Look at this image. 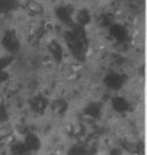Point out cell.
I'll return each mask as SVG.
<instances>
[{
	"label": "cell",
	"instance_id": "cell-20",
	"mask_svg": "<svg viewBox=\"0 0 147 155\" xmlns=\"http://www.w3.org/2000/svg\"><path fill=\"white\" fill-rule=\"evenodd\" d=\"M8 80V73L5 70H0V84Z\"/></svg>",
	"mask_w": 147,
	"mask_h": 155
},
{
	"label": "cell",
	"instance_id": "cell-15",
	"mask_svg": "<svg viewBox=\"0 0 147 155\" xmlns=\"http://www.w3.org/2000/svg\"><path fill=\"white\" fill-rule=\"evenodd\" d=\"M13 61H14V58L10 55H6V56L0 57V70H6L13 63Z\"/></svg>",
	"mask_w": 147,
	"mask_h": 155
},
{
	"label": "cell",
	"instance_id": "cell-22",
	"mask_svg": "<svg viewBox=\"0 0 147 155\" xmlns=\"http://www.w3.org/2000/svg\"><path fill=\"white\" fill-rule=\"evenodd\" d=\"M109 155H122V150L121 148H113Z\"/></svg>",
	"mask_w": 147,
	"mask_h": 155
},
{
	"label": "cell",
	"instance_id": "cell-18",
	"mask_svg": "<svg viewBox=\"0 0 147 155\" xmlns=\"http://www.w3.org/2000/svg\"><path fill=\"white\" fill-rule=\"evenodd\" d=\"M8 120V112L5 105L0 104V123H4Z\"/></svg>",
	"mask_w": 147,
	"mask_h": 155
},
{
	"label": "cell",
	"instance_id": "cell-19",
	"mask_svg": "<svg viewBox=\"0 0 147 155\" xmlns=\"http://www.w3.org/2000/svg\"><path fill=\"white\" fill-rule=\"evenodd\" d=\"M55 111L57 112H64L65 110H66V104L63 102V101H59V102H57L56 104H55Z\"/></svg>",
	"mask_w": 147,
	"mask_h": 155
},
{
	"label": "cell",
	"instance_id": "cell-9",
	"mask_svg": "<svg viewBox=\"0 0 147 155\" xmlns=\"http://www.w3.org/2000/svg\"><path fill=\"white\" fill-rule=\"evenodd\" d=\"M91 21V15L88 9H80L75 14V23L81 26H87Z\"/></svg>",
	"mask_w": 147,
	"mask_h": 155
},
{
	"label": "cell",
	"instance_id": "cell-23",
	"mask_svg": "<svg viewBox=\"0 0 147 155\" xmlns=\"http://www.w3.org/2000/svg\"><path fill=\"white\" fill-rule=\"evenodd\" d=\"M133 1H137V2H142V0H133Z\"/></svg>",
	"mask_w": 147,
	"mask_h": 155
},
{
	"label": "cell",
	"instance_id": "cell-11",
	"mask_svg": "<svg viewBox=\"0 0 147 155\" xmlns=\"http://www.w3.org/2000/svg\"><path fill=\"white\" fill-rule=\"evenodd\" d=\"M49 50H50V54L53 55V58H54L56 62H59L62 61V57H63V49L60 47V45L56 41H53L49 45Z\"/></svg>",
	"mask_w": 147,
	"mask_h": 155
},
{
	"label": "cell",
	"instance_id": "cell-7",
	"mask_svg": "<svg viewBox=\"0 0 147 155\" xmlns=\"http://www.w3.org/2000/svg\"><path fill=\"white\" fill-rule=\"evenodd\" d=\"M26 146V148L30 152H33V150H38L41 146V141H40L39 137L34 134H28L25 136L24 141H23Z\"/></svg>",
	"mask_w": 147,
	"mask_h": 155
},
{
	"label": "cell",
	"instance_id": "cell-3",
	"mask_svg": "<svg viewBox=\"0 0 147 155\" xmlns=\"http://www.w3.org/2000/svg\"><path fill=\"white\" fill-rule=\"evenodd\" d=\"M104 82L106 84V87L109 88L111 90H119L123 87V84L126 82V77L120 73L111 72L105 77Z\"/></svg>",
	"mask_w": 147,
	"mask_h": 155
},
{
	"label": "cell",
	"instance_id": "cell-13",
	"mask_svg": "<svg viewBox=\"0 0 147 155\" xmlns=\"http://www.w3.org/2000/svg\"><path fill=\"white\" fill-rule=\"evenodd\" d=\"M10 152H11V155H26L30 150L26 148L24 143H15L11 146Z\"/></svg>",
	"mask_w": 147,
	"mask_h": 155
},
{
	"label": "cell",
	"instance_id": "cell-8",
	"mask_svg": "<svg viewBox=\"0 0 147 155\" xmlns=\"http://www.w3.org/2000/svg\"><path fill=\"white\" fill-rule=\"evenodd\" d=\"M18 8L17 0H0V14H8Z\"/></svg>",
	"mask_w": 147,
	"mask_h": 155
},
{
	"label": "cell",
	"instance_id": "cell-2",
	"mask_svg": "<svg viewBox=\"0 0 147 155\" xmlns=\"http://www.w3.org/2000/svg\"><path fill=\"white\" fill-rule=\"evenodd\" d=\"M1 45L10 54L17 53L21 48L20 40L16 35V32L13 31V30L6 31L5 34L2 35V39H1Z\"/></svg>",
	"mask_w": 147,
	"mask_h": 155
},
{
	"label": "cell",
	"instance_id": "cell-10",
	"mask_svg": "<svg viewBox=\"0 0 147 155\" xmlns=\"http://www.w3.org/2000/svg\"><path fill=\"white\" fill-rule=\"evenodd\" d=\"M48 101L42 96H37L31 101V107L35 112H44L47 108Z\"/></svg>",
	"mask_w": 147,
	"mask_h": 155
},
{
	"label": "cell",
	"instance_id": "cell-6",
	"mask_svg": "<svg viewBox=\"0 0 147 155\" xmlns=\"http://www.w3.org/2000/svg\"><path fill=\"white\" fill-rule=\"evenodd\" d=\"M112 107L114 111L119 112V113H126L131 108V105L124 97L118 96L112 99Z\"/></svg>",
	"mask_w": 147,
	"mask_h": 155
},
{
	"label": "cell",
	"instance_id": "cell-12",
	"mask_svg": "<svg viewBox=\"0 0 147 155\" xmlns=\"http://www.w3.org/2000/svg\"><path fill=\"white\" fill-rule=\"evenodd\" d=\"M26 7H28L29 12H31L32 14H34V15H39L44 12L42 5H41L40 2H38L37 0H29L28 4H26Z\"/></svg>",
	"mask_w": 147,
	"mask_h": 155
},
{
	"label": "cell",
	"instance_id": "cell-17",
	"mask_svg": "<svg viewBox=\"0 0 147 155\" xmlns=\"http://www.w3.org/2000/svg\"><path fill=\"white\" fill-rule=\"evenodd\" d=\"M69 155H86V150L80 146H74L69 150Z\"/></svg>",
	"mask_w": 147,
	"mask_h": 155
},
{
	"label": "cell",
	"instance_id": "cell-21",
	"mask_svg": "<svg viewBox=\"0 0 147 155\" xmlns=\"http://www.w3.org/2000/svg\"><path fill=\"white\" fill-rule=\"evenodd\" d=\"M10 132H11V130L9 128H1L0 129V138H6L7 136L10 135Z\"/></svg>",
	"mask_w": 147,
	"mask_h": 155
},
{
	"label": "cell",
	"instance_id": "cell-5",
	"mask_svg": "<svg viewBox=\"0 0 147 155\" xmlns=\"http://www.w3.org/2000/svg\"><path fill=\"white\" fill-rule=\"evenodd\" d=\"M55 14H56V17L58 18V21H60L64 24L71 25L73 23V9L70 6H58L55 10Z\"/></svg>",
	"mask_w": 147,
	"mask_h": 155
},
{
	"label": "cell",
	"instance_id": "cell-16",
	"mask_svg": "<svg viewBox=\"0 0 147 155\" xmlns=\"http://www.w3.org/2000/svg\"><path fill=\"white\" fill-rule=\"evenodd\" d=\"M99 24L102 25V26H104V28H109V26L113 24L112 17H111L108 14L102 15L100 18H99Z\"/></svg>",
	"mask_w": 147,
	"mask_h": 155
},
{
	"label": "cell",
	"instance_id": "cell-1",
	"mask_svg": "<svg viewBox=\"0 0 147 155\" xmlns=\"http://www.w3.org/2000/svg\"><path fill=\"white\" fill-rule=\"evenodd\" d=\"M70 26L71 30L65 33L66 45L74 57L78 59H83L88 46V39L84 31V26H81L78 23H72Z\"/></svg>",
	"mask_w": 147,
	"mask_h": 155
},
{
	"label": "cell",
	"instance_id": "cell-14",
	"mask_svg": "<svg viewBox=\"0 0 147 155\" xmlns=\"http://www.w3.org/2000/svg\"><path fill=\"white\" fill-rule=\"evenodd\" d=\"M84 113L87 115L91 116V117H97L100 114V105L97 104V103H91V104H89L88 106L86 107Z\"/></svg>",
	"mask_w": 147,
	"mask_h": 155
},
{
	"label": "cell",
	"instance_id": "cell-4",
	"mask_svg": "<svg viewBox=\"0 0 147 155\" xmlns=\"http://www.w3.org/2000/svg\"><path fill=\"white\" fill-rule=\"evenodd\" d=\"M108 32H109V35L119 44H124L129 38L128 30L122 24H119V23H113L108 28Z\"/></svg>",
	"mask_w": 147,
	"mask_h": 155
}]
</instances>
